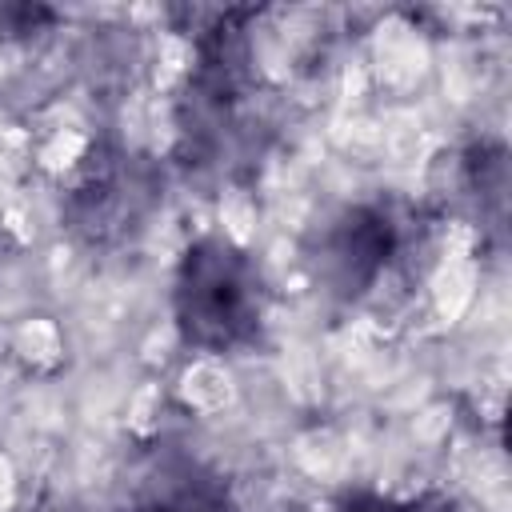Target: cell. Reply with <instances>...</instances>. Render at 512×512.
<instances>
[{
    "mask_svg": "<svg viewBox=\"0 0 512 512\" xmlns=\"http://www.w3.org/2000/svg\"><path fill=\"white\" fill-rule=\"evenodd\" d=\"M172 320L196 352H240L264 328V276L252 252L228 236L192 240L172 276Z\"/></svg>",
    "mask_w": 512,
    "mask_h": 512,
    "instance_id": "6da1fadb",
    "label": "cell"
},
{
    "mask_svg": "<svg viewBox=\"0 0 512 512\" xmlns=\"http://www.w3.org/2000/svg\"><path fill=\"white\" fill-rule=\"evenodd\" d=\"M396 252H400V220L384 204H348L320 228L312 268L332 296L360 300L380 284Z\"/></svg>",
    "mask_w": 512,
    "mask_h": 512,
    "instance_id": "7a4b0ae2",
    "label": "cell"
},
{
    "mask_svg": "<svg viewBox=\"0 0 512 512\" xmlns=\"http://www.w3.org/2000/svg\"><path fill=\"white\" fill-rule=\"evenodd\" d=\"M124 512H240V504L212 464L180 448H160L128 484Z\"/></svg>",
    "mask_w": 512,
    "mask_h": 512,
    "instance_id": "3957f363",
    "label": "cell"
},
{
    "mask_svg": "<svg viewBox=\"0 0 512 512\" xmlns=\"http://www.w3.org/2000/svg\"><path fill=\"white\" fill-rule=\"evenodd\" d=\"M136 180H132V168L124 172V164H100L68 200V212H72V224L76 228H88L92 236H104L108 228L116 224H128L136 216Z\"/></svg>",
    "mask_w": 512,
    "mask_h": 512,
    "instance_id": "277c9868",
    "label": "cell"
},
{
    "mask_svg": "<svg viewBox=\"0 0 512 512\" xmlns=\"http://www.w3.org/2000/svg\"><path fill=\"white\" fill-rule=\"evenodd\" d=\"M336 512H428L420 500H396L384 492H348L340 496Z\"/></svg>",
    "mask_w": 512,
    "mask_h": 512,
    "instance_id": "5b68a950",
    "label": "cell"
}]
</instances>
